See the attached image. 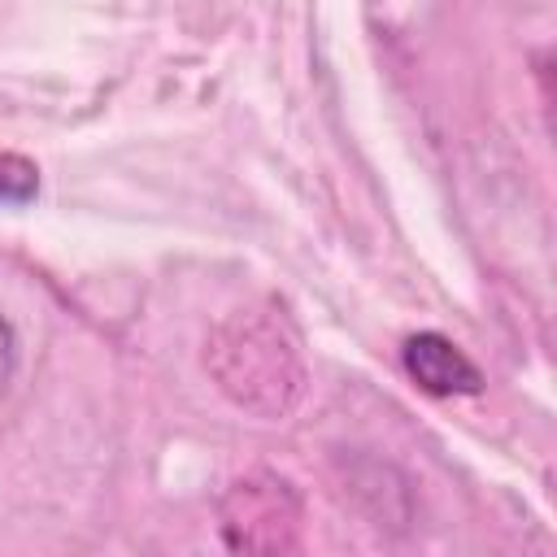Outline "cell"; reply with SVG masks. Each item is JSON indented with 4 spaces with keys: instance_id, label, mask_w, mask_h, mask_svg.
I'll return each mask as SVG.
<instances>
[{
    "instance_id": "6da1fadb",
    "label": "cell",
    "mask_w": 557,
    "mask_h": 557,
    "mask_svg": "<svg viewBox=\"0 0 557 557\" xmlns=\"http://www.w3.org/2000/svg\"><path fill=\"white\" fill-rule=\"evenodd\" d=\"M205 366L218 392L261 422H278L305 392L300 339L278 309H235L205 344Z\"/></svg>"
},
{
    "instance_id": "7a4b0ae2",
    "label": "cell",
    "mask_w": 557,
    "mask_h": 557,
    "mask_svg": "<svg viewBox=\"0 0 557 557\" xmlns=\"http://www.w3.org/2000/svg\"><path fill=\"white\" fill-rule=\"evenodd\" d=\"M300 496L287 479L252 470L235 479L218 500V527L235 553H296L300 548Z\"/></svg>"
},
{
    "instance_id": "3957f363",
    "label": "cell",
    "mask_w": 557,
    "mask_h": 557,
    "mask_svg": "<svg viewBox=\"0 0 557 557\" xmlns=\"http://www.w3.org/2000/svg\"><path fill=\"white\" fill-rule=\"evenodd\" d=\"M400 366L426 396H474L483 387L479 366L440 331L409 335L400 348Z\"/></svg>"
},
{
    "instance_id": "277c9868",
    "label": "cell",
    "mask_w": 557,
    "mask_h": 557,
    "mask_svg": "<svg viewBox=\"0 0 557 557\" xmlns=\"http://www.w3.org/2000/svg\"><path fill=\"white\" fill-rule=\"evenodd\" d=\"M39 196V170L22 152H0V205L22 209Z\"/></svg>"
},
{
    "instance_id": "5b68a950",
    "label": "cell",
    "mask_w": 557,
    "mask_h": 557,
    "mask_svg": "<svg viewBox=\"0 0 557 557\" xmlns=\"http://www.w3.org/2000/svg\"><path fill=\"white\" fill-rule=\"evenodd\" d=\"M13 374H17V335H13L9 318H0V396L9 392Z\"/></svg>"
}]
</instances>
